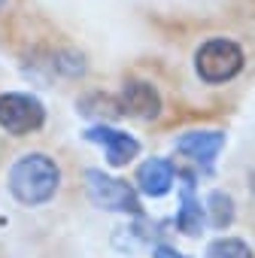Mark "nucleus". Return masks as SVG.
<instances>
[{"label": "nucleus", "mask_w": 255, "mask_h": 258, "mask_svg": "<svg viewBox=\"0 0 255 258\" xmlns=\"http://www.w3.org/2000/svg\"><path fill=\"white\" fill-rule=\"evenodd\" d=\"M79 112H82V115H88V118H97V121H109V118L124 115V112H121L118 97H112V94H100V91H94V94L82 97V100H79Z\"/></svg>", "instance_id": "10"}, {"label": "nucleus", "mask_w": 255, "mask_h": 258, "mask_svg": "<svg viewBox=\"0 0 255 258\" xmlns=\"http://www.w3.org/2000/svg\"><path fill=\"white\" fill-rule=\"evenodd\" d=\"M85 188H88L91 204L100 207V210H109V213H131V216H140V213H143L137 191L128 185L124 179L106 176L103 170H88V173H85Z\"/></svg>", "instance_id": "4"}, {"label": "nucleus", "mask_w": 255, "mask_h": 258, "mask_svg": "<svg viewBox=\"0 0 255 258\" xmlns=\"http://www.w3.org/2000/svg\"><path fill=\"white\" fill-rule=\"evenodd\" d=\"M249 188H252V195H255V170H252V176H249Z\"/></svg>", "instance_id": "14"}, {"label": "nucleus", "mask_w": 255, "mask_h": 258, "mask_svg": "<svg viewBox=\"0 0 255 258\" xmlns=\"http://www.w3.org/2000/svg\"><path fill=\"white\" fill-rule=\"evenodd\" d=\"M176 228L188 237L201 234L204 228V210H201V201L195 198V182L185 179L179 185V213H176Z\"/></svg>", "instance_id": "9"}, {"label": "nucleus", "mask_w": 255, "mask_h": 258, "mask_svg": "<svg viewBox=\"0 0 255 258\" xmlns=\"http://www.w3.org/2000/svg\"><path fill=\"white\" fill-rule=\"evenodd\" d=\"M222 146H225V134L222 131H188V134H182L176 140V152L192 158V161H198V164H204V167H210L216 161Z\"/></svg>", "instance_id": "7"}, {"label": "nucleus", "mask_w": 255, "mask_h": 258, "mask_svg": "<svg viewBox=\"0 0 255 258\" xmlns=\"http://www.w3.org/2000/svg\"><path fill=\"white\" fill-rule=\"evenodd\" d=\"M4 7H7V0H0V10H4Z\"/></svg>", "instance_id": "15"}, {"label": "nucleus", "mask_w": 255, "mask_h": 258, "mask_svg": "<svg viewBox=\"0 0 255 258\" xmlns=\"http://www.w3.org/2000/svg\"><path fill=\"white\" fill-rule=\"evenodd\" d=\"M88 143H97L103 146L106 152V161L112 167H124V164H131L137 155H140V143L131 137V134H124V131H115V127H106V124H97V127H88V131L82 134Z\"/></svg>", "instance_id": "6"}, {"label": "nucleus", "mask_w": 255, "mask_h": 258, "mask_svg": "<svg viewBox=\"0 0 255 258\" xmlns=\"http://www.w3.org/2000/svg\"><path fill=\"white\" fill-rule=\"evenodd\" d=\"M246 64V55L243 49L234 43V40H225V37H216V40H207L198 52H195V70L204 82L210 85H222V82H231Z\"/></svg>", "instance_id": "2"}, {"label": "nucleus", "mask_w": 255, "mask_h": 258, "mask_svg": "<svg viewBox=\"0 0 255 258\" xmlns=\"http://www.w3.org/2000/svg\"><path fill=\"white\" fill-rule=\"evenodd\" d=\"M118 103H121V112L131 115V118H143V121H152L161 115V94L152 82L146 79H128L121 85V94H118Z\"/></svg>", "instance_id": "5"}, {"label": "nucleus", "mask_w": 255, "mask_h": 258, "mask_svg": "<svg viewBox=\"0 0 255 258\" xmlns=\"http://www.w3.org/2000/svg\"><path fill=\"white\" fill-rule=\"evenodd\" d=\"M152 258H185V255H182V252H176L173 246H155Z\"/></svg>", "instance_id": "13"}, {"label": "nucleus", "mask_w": 255, "mask_h": 258, "mask_svg": "<svg viewBox=\"0 0 255 258\" xmlns=\"http://www.w3.org/2000/svg\"><path fill=\"white\" fill-rule=\"evenodd\" d=\"M207 213H210V225L213 228H228L231 222H234V201H231V195L228 191H210V198H207Z\"/></svg>", "instance_id": "11"}, {"label": "nucleus", "mask_w": 255, "mask_h": 258, "mask_svg": "<svg viewBox=\"0 0 255 258\" xmlns=\"http://www.w3.org/2000/svg\"><path fill=\"white\" fill-rule=\"evenodd\" d=\"M58 185H61V170L43 152H28L10 167V191L25 207H40L52 201Z\"/></svg>", "instance_id": "1"}, {"label": "nucleus", "mask_w": 255, "mask_h": 258, "mask_svg": "<svg viewBox=\"0 0 255 258\" xmlns=\"http://www.w3.org/2000/svg\"><path fill=\"white\" fill-rule=\"evenodd\" d=\"M207 258H255L240 237H219L207 246Z\"/></svg>", "instance_id": "12"}, {"label": "nucleus", "mask_w": 255, "mask_h": 258, "mask_svg": "<svg viewBox=\"0 0 255 258\" xmlns=\"http://www.w3.org/2000/svg\"><path fill=\"white\" fill-rule=\"evenodd\" d=\"M173 176H176L173 164L167 158L155 155V158H146L137 167V188L143 195H149V198H161V195H167L173 188Z\"/></svg>", "instance_id": "8"}, {"label": "nucleus", "mask_w": 255, "mask_h": 258, "mask_svg": "<svg viewBox=\"0 0 255 258\" xmlns=\"http://www.w3.org/2000/svg\"><path fill=\"white\" fill-rule=\"evenodd\" d=\"M46 124V106L25 91H7L0 94V127L13 137L37 134Z\"/></svg>", "instance_id": "3"}]
</instances>
